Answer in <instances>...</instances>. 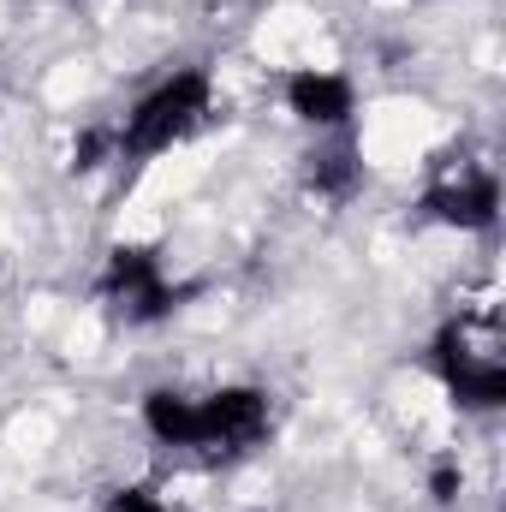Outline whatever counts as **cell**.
<instances>
[{"label":"cell","mask_w":506,"mask_h":512,"mask_svg":"<svg viewBox=\"0 0 506 512\" xmlns=\"http://www.w3.org/2000/svg\"><path fill=\"white\" fill-rule=\"evenodd\" d=\"M435 376L459 411H501L506 405V358L489 316H453L435 334Z\"/></svg>","instance_id":"1"},{"label":"cell","mask_w":506,"mask_h":512,"mask_svg":"<svg viewBox=\"0 0 506 512\" xmlns=\"http://www.w3.org/2000/svg\"><path fill=\"white\" fill-rule=\"evenodd\" d=\"M209 102H215L209 72H203V66H179L173 78H161V84H155V90L126 114V126H120V137H114V149L131 155V161H149V155L185 143L191 131L203 126Z\"/></svg>","instance_id":"2"},{"label":"cell","mask_w":506,"mask_h":512,"mask_svg":"<svg viewBox=\"0 0 506 512\" xmlns=\"http://www.w3.org/2000/svg\"><path fill=\"white\" fill-rule=\"evenodd\" d=\"M102 298L114 304V316L126 328H149V322H167L179 310V286L161 274V256L143 251V245H114L108 268H102Z\"/></svg>","instance_id":"3"},{"label":"cell","mask_w":506,"mask_h":512,"mask_svg":"<svg viewBox=\"0 0 506 512\" xmlns=\"http://www.w3.org/2000/svg\"><path fill=\"white\" fill-rule=\"evenodd\" d=\"M417 209L441 227H459V233H489L501 221V179L477 161H459V167H441L429 179V191L417 197Z\"/></svg>","instance_id":"4"},{"label":"cell","mask_w":506,"mask_h":512,"mask_svg":"<svg viewBox=\"0 0 506 512\" xmlns=\"http://www.w3.org/2000/svg\"><path fill=\"white\" fill-rule=\"evenodd\" d=\"M274 429V405L262 387H215L197 399V453H251Z\"/></svg>","instance_id":"5"},{"label":"cell","mask_w":506,"mask_h":512,"mask_svg":"<svg viewBox=\"0 0 506 512\" xmlns=\"http://www.w3.org/2000/svg\"><path fill=\"white\" fill-rule=\"evenodd\" d=\"M286 108L316 131H346L358 114V96H352V78L322 72V66H298L286 78Z\"/></svg>","instance_id":"6"},{"label":"cell","mask_w":506,"mask_h":512,"mask_svg":"<svg viewBox=\"0 0 506 512\" xmlns=\"http://www.w3.org/2000/svg\"><path fill=\"white\" fill-rule=\"evenodd\" d=\"M304 185H310L316 197H328V203L358 197V185H364V155H358L352 131H334L328 143H316V149L304 155Z\"/></svg>","instance_id":"7"},{"label":"cell","mask_w":506,"mask_h":512,"mask_svg":"<svg viewBox=\"0 0 506 512\" xmlns=\"http://www.w3.org/2000/svg\"><path fill=\"white\" fill-rule=\"evenodd\" d=\"M143 429L161 441V447H197V399L179 393V387H149L143 393Z\"/></svg>","instance_id":"8"},{"label":"cell","mask_w":506,"mask_h":512,"mask_svg":"<svg viewBox=\"0 0 506 512\" xmlns=\"http://www.w3.org/2000/svg\"><path fill=\"white\" fill-rule=\"evenodd\" d=\"M102 512H167V507H161V495H149V489H114Z\"/></svg>","instance_id":"9"},{"label":"cell","mask_w":506,"mask_h":512,"mask_svg":"<svg viewBox=\"0 0 506 512\" xmlns=\"http://www.w3.org/2000/svg\"><path fill=\"white\" fill-rule=\"evenodd\" d=\"M459 483H465V477H459V465H435V477H429V495L447 507V501L459 495Z\"/></svg>","instance_id":"10"}]
</instances>
